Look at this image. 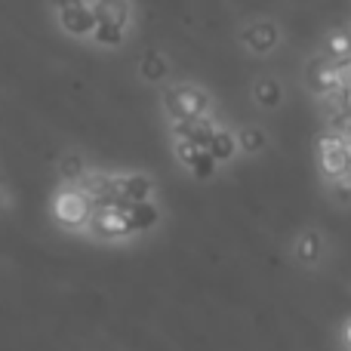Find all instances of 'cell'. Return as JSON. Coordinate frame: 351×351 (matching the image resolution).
<instances>
[{
  "instance_id": "6da1fadb",
  "label": "cell",
  "mask_w": 351,
  "mask_h": 351,
  "mask_svg": "<svg viewBox=\"0 0 351 351\" xmlns=\"http://www.w3.org/2000/svg\"><path fill=\"white\" fill-rule=\"evenodd\" d=\"M130 6L127 3H96V31L93 40L99 47H117L127 37Z\"/></svg>"
},
{
  "instance_id": "7a4b0ae2",
  "label": "cell",
  "mask_w": 351,
  "mask_h": 351,
  "mask_svg": "<svg viewBox=\"0 0 351 351\" xmlns=\"http://www.w3.org/2000/svg\"><path fill=\"white\" fill-rule=\"evenodd\" d=\"M53 213L62 225L68 228H86L90 225V216H93V204L77 185L71 188H62L53 200Z\"/></svg>"
},
{
  "instance_id": "3957f363",
  "label": "cell",
  "mask_w": 351,
  "mask_h": 351,
  "mask_svg": "<svg viewBox=\"0 0 351 351\" xmlns=\"http://www.w3.org/2000/svg\"><path fill=\"white\" fill-rule=\"evenodd\" d=\"M167 111H170L173 123L176 121H200L210 111V99L197 86H176L167 93Z\"/></svg>"
},
{
  "instance_id": "277c9868",
  "label": "cell",
  "mask_w": 351,
  "mask_h": 351,
  "mask_svg": "<svg viewBox=\"0 0 351 351\" xmlns=\"http://www.w3.org/2000/svg\"><path fill=\"white\" fill-rule=\"evenodd\" d=\"M317 164H321V170L330 176V182L336 179V176H342L348 167V142L346 136L339 133H324L321 139H317Z\"/></svg>"
},
{
  "instance_id": "5b68a950",
  "label": "cell",
  "mask_w": 351,
  "mask_h": 351,
  "mask_svg": "<svg viewBox=\"0 0 351 351\" xmlns=\"http://www.w3.org/2000/svg\"><path fill=\"white\" fill-rule=\"evenodd\" d=\"M86 228L93 231L96 237H105V241H117V237H130V222H127V213H123V204L117 206H99L93 210L90 225Z\"/></svg>"
},
{
  "instance_id": "8992f818",
  "label": "cell",
  "mask_w": 351,
  "mask_h": 351,
  "mask_svg": "<svg viewBox=\"0 0 351 351\" xmlns=\"http://www.w3.org/2000/svg\"><path fill=\"white\" fill-rule=\"evenodd\" d=\"M114 194L121 204H152L154 182L142 173H117L114 176Z\"/></svg>"
},
{
  "instance_id": "52a82bcc",
  "label": "cell",
  "mask_w": 351,
  "mask_h": 351,
  "mask_svg": "<svg viewBox=\"0 0 351 351\" xmlns=\"http://www.w3.org/2000/svg\"><path fill=\"white\" fill-rule=\"evenodd\" d=\"M59 22L68 34L74 37H93L96 31V3H71L59 6Z\"/></svg>"
},
{
  "instance_id": "ba28073f",
  "label": "cell",
  "mask_w": 351,
  "mask_h": 351,
  "mask_svg": "<svg viewBox=\"0 0 351 351\" xmlns=\"http://www.w3.org/2000/svg\"><path fill=\"white\" fill-rule=\"evenodd\" d=\"M173 145H176V158H179V164L188 167L197 179H210V176L216 173V160H213L204 148L194 145V142H173Z\"/></svg>"
},
{
  "instance_id": "9c48e42d",
  "label": "cell",
  "mask_w": 351,
  "mask_h": 351,
  "mask_svg": "<svg viewBox=\"0 0 351 351\" xmlns=\"http://www.w3.org/2000/svg\"><path fill=\"white\" fill-rule=\"evenodd\" d=\"M278 40H280V34H278V28H274L271 22H253V25L243 28V43H247L253 53H259V56L271 53V49L278 47Z\"/></svg>"
},
{
  "instance_id": "30bf717a",
  "label": "cell",
  "mask_w": 351,
  "mask_h": 351,
  "mask_svg": "<svg viewBox=\"0 0 351 351\" xmlns=\"http://www.w3.org/2000/svg\"><path fill=\"white\" fill-rule=\"evenodd\" d=\"M123 213H127V222H130V231H133V234H142V231L154 228L160 219V213L154 204H123Z\"/></svg>"
},
{
  "instance_id": "8fae6325",
  "label": "cell",
  "mask_w": 351,
  "mask_h": 351,
  "mask_svg": "<svg viewBox=\"0 0 351 351\" xmlns=\"http://www.w3.org/2000/svg\"><path fill=\"white\" fill-rule=\"evenodd\" d=\"M237 136L231 133V130H225V127H219L216 133H213V139H210V145H206V154H210L216 164H225V160H231L237 154Z\"/></svg>"
},
{
  "instance_id": "7c38bea8",
  "label": "cell",
  "mask_w": 351,
  "mask_h": 351,
  "mask_svg": "<svg viewBox=\"0 0 351 351\" xmlns=\"http://www.w3.org/2000/svg\"><path fill=\"white\" fill-rule=\"evenodd\" d=\"M253 96H256V102H259L262 108H274V105L280 102V84H278V80H271V77L256 80Z\"/></svg>"
},
{
  "instance_id": "4fadbf2b",
  "label": "cell",
  "mask_w": 351,
  "mask_h": 351,
  "mask_svg": "<svg viewBox=\"0 0 351 351\" xmlns=\"http://www.w3.org/2000/svg\"><path fill=\"white\" fill-rule=\"evenodd\" d=\"M327 47H330V59L333 62H348L351 59V31H333Z\"/></svg>"
},
{
  "instance_id": "5bb4252c",
  "label": "cell",
  "mask_w": 351,
  "mask_h": 351,
  "mask_svg": "<svg viewBox=\"0 0 351 351\" xmlns=\"http://www.w3.org/2000/svg\"><path fill=\"white\" fill-rule=\"evenodd\" d=\"M296 256L302 262H315L317 256H321V237H317L315 231H305V234L296 241Z\"/></svg>"
},
{
  "instance_id": "9a60e30c",
  "label": "cell",
  "mask_w": 351,
  "mask_h": 351,
  "mask_svg": "<svg viewBox=\"0 0 351 351\" xmlns=\"http://www.w3.org/2000/svg\"><path fill=\"white\" fill-rule=\"evenodd\" d=\"M237 145L243 148V152H259V148H265V133L262 130H253V127H243L241 136H237Z\"/></svg>"
},
{
  "instance_id": "2e32d148",
  "label": "cell",
  "mask_w": 351,
  "mask_h": 351,
  "mask_svg": "<svg viewBox=\"0 0 351 351\" xmlns=\"http://www.w3.org/2000/svg\"><path fill=\"white\" fill-rule=\"evenodd\" d=\"M62 176H65L71 185H77V182L84 179L86 167H84V160H80V154H68V158L62 160Z\"/></svg>"
},
{
  "instance_id": "e0dca14e",
  "label": "cell",
  "mask_w": 351,
  "mask_h": 351,
  "mask_svg": "<svg viewBox=\"0 0 351 351\" xmlns=\"http://www.w3.org/2000/svg\"><path fill=\"white\" fill-rule=\"evenodd\" d=\"M164 71H167V65H164V59H158V56H148V59L142 62V74H145L148 80L164 77Z\"/></svg>"
},
{
  "instance_id": "ac0fdd59",
  "label": "cell",
  "mask_w": 351,
  "mask_h": 351,
  "mask_svg": "<svg viewBox=\"0 0 351 351\" xmlns=\"http://www.w3.org/2000/svg\"><path fill=\"white\" fill-rule=\"evenodd\" d=\"M330 185L336 188V194H342V197H351V170H346L342 176H336Z\"/></svg>"
},
{
  "instance_id": "d6986e66",
  "label": "cell",
  "mask_w": 351,
  "mask_h": 351,
  "mask_svg": "<svg viewBox=\"0 0 351 351\" xmlns=\"http://www.w3.org/2000/svg\"><path fill=\"white\" fill-rule=\"evenodd\" d=\"M346 339H348V346H351V324L346 327Z\"/></svg>"
},
{
  "instance_id": "ffe728a7",
  "label": "cell",
  "mask_w": 351,
  "mask_h": 351,
  "mask_svg": "<svg viewBox=\"0 0 351 351\" xmlns=\"http://www.w3.org/2000/svg\"><path fill=\"white\" fill-rule=\"evenodd\" d=\"M348 142V167H351V139H346Z\"/></svg>"
},
{
  "instance_id": "44dd1931",
  "label": "cell",
  "mask_w": 351,
  "mask_h": 351,
  "mask_svg": "<svg viewBox=\"0 0 351 351\" xmlns=\"http://www.w3.org/2000/svg\"><path fill=\"white\" fill-rule=\"evenodd\" d=\"M346 99H348V108H351V90H348V93H346Z\"/></svg>"
},
{
  "instance_id": "7402d4cb",
  "label": "cell",
  "mask_w": 351,
  "mask_h": 351,
  "mask_svg": "<svg viewBox=\"0 0 351 351\" xmlns=\"http://www.w3.org/2000/svg\"><path fill=\"white\" fill-rule=\"evenodd\" d=\"M346 139H351V123H348V136H346Z\"/></svg>"
}]
</instances>
